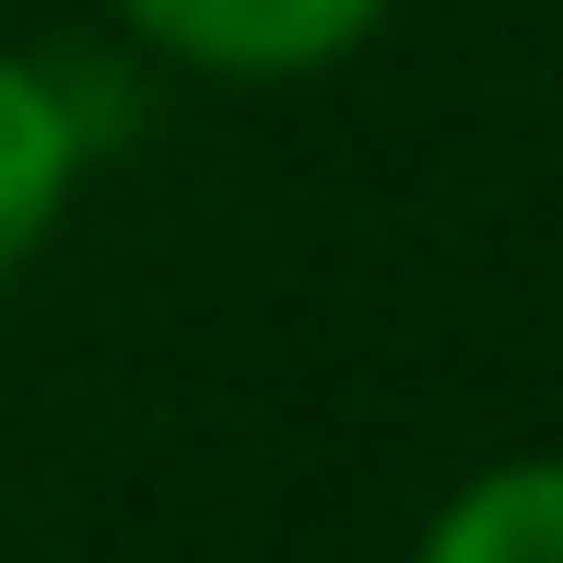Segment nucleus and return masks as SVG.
Listing matches in <instances>:
<instances>
[{
    "mask_svg": "<svg viewBox=\"0 0 563 563\" xmlns=\"http://www.w3.org/2000/svg\"><path fill=\"white\" fill-rule=\"evenodd\" d=\"M399 0H106L118 47L200 82H317L352 47H376Z\"/></svg>",
    "mask_w": 563,
    "mask_h": 563,
    "instance_id": "obj_1",
    "label": "nucleus"
},
{
    "mask_svg": "<svg viewBox=\"0 0 563 563\" xmlns=\"http://www.w3.org/2000/svg\"><path fill=\"white\" fill-rule=\"evenodd\" d=\"M95 118H82V82L70 59H35V47H0V282L35 271V246L70 223L82 176H95Z\"/></svg>",
    "mask_w": 563,
    "mask_h": 563,
    "instance_id": "obj_2",
    "label": "nucleus"
},
{
    "mask_svg": "<svg viewBox=\"0 0 563 563\" xmlns=\"http://www.w3.org/2000/svg\"><path fill=\"white\" fill-rule=\"evenodd\" d=\"M411 563H563V446L493 457L422 517Z\"/></svg>",
    "mask_w": 563,
    "mask_h": 563,
    "instance_id": "obj_3",
    "label": "nucleus"
}]
</instances>
